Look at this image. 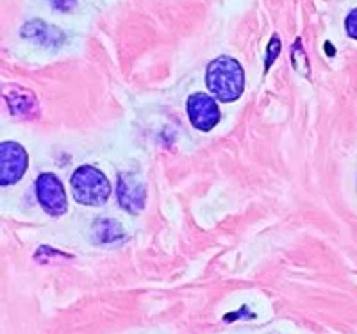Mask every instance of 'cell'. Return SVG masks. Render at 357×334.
Masks as SVG:
<instances>
[{
	"label": "cell",
	"mask_w": 357,
	"mask_h": 334,
	"mask_svg": "<svg viewBox=\"0 0 357 334\" xmlns=\"http://www.w3.org/2000/svg\"><path fill=\"white\" fill-rule=\"evenodd\" d=\"M27 152L15 142L0 143V184L13 186L17 184L27 172Z\"/></svg>",
	"instance_id": "3957f363"
},
{
	"label": "cell",
	"mask_w": 357,
	"mask_h": 334,
	"mask_svg": "<svg viewBox=\"0 0 357 334\" xmlns=\"http://www.w3.org/2000/svg\"><path fill=\"white\" fill-rule=\"evenodd\" d=\"M36 197L41 208L52 216L65 215L68 209L66 192L59 177L54 174H41L36 179Z\"/></svg>",
	"instance_id": "277c9868"
},
{
	"label": "cell",
	"mask_w": 357,
	"mask_h": 334,
	"mask_svg": "<svg viewBox=\"0 0 357 334\" xmlns=\"http://www.w3.org/2000/svg\"><path fill=\"white\" fill-rule=\"evenodd\" d=\"M6 100L11 113L18 119H33L38 114V100L31 90L20 86H9L6 90Z\"/></svg>",
	"instance_id": "52a82bcc"
},
{
	"label": "cell",
	"mask_w": 357,
	"mask_h": 334,
	"mask_svg": "<svg viewBox=\"0 0 357 334\" xmlns=\"http://www.w3.org/2000/svg\"><path fill=\"white\" fill-rule=\"evenodd\" d=\"M186 107L191 126L199 130H204V132L215 129L222 119L218 104L211 95L193 93L188 98Z\"/></svg>",
	"instance_id": "5b68a950"
},
{
	"label": "cell",
	"mask_w": 357,
	"mask_h": 334,
	"mask_svg": "<svg viewBox=\"0 0 357 334\" xmlns=\"http://www.w3.org/2000/svg\"><path fill=\"white\" fill-rule=\"evenodd\" d=\"M345 29H347V34L354 40H357V8L352 9L349 13V17L345 20Z\"/></svg>",
	"instance_id": "ba28073f"
},
{
	"label": "cell",
	"mask_w": 357,
	"mask_h": 334,
	"mask_svg": "<svg viewBox=\"0 0 357 334\" xmlns=\"http://www.w3.org/2000/svg\"><path fill=\"white\" fill-rule=\"evenodd\" d=\"M75 2H77V0H52L54 8H56L57 11H70V9L75 6Z\"/></svg>",
	"instance_id": "30bf717a"
},
{
	"label": "cell",
	"mask_w": 357,
	"mask_h": 334,
	"mask_svg": "<svg viewBox=\"0 0 357 334\" xmlns=\"http://www.w3.org/2000/svg\"><path fill=\"white\" fill-rule=\"evenodd\" d=\"M206 84L218 100L234 103L245 90V72L234 57H216L207 65Z\"/></svg>",
	"instance_id": "6da1fadb"
},
{
	"label": "cell",
	"mask_w": 357,
	"mask_h": 334,
	"mask_svg": "<svg viewBox=\"0 0 357 334\" xmlns=\"http://www.w3.org/2000/svg\"><path fill=\"white\" fill-rule=\"evenodd\" d=\"M73 199L82 206H102L111 197V184L107 177L91 165H82L72 174Z\"/></svg>",
	"instance_id": "7a4b0ae2"
},
{
	"label": "cell",
	"mask_w": 357,
	"mask_h": 334,
	"mask_svg": "<svg viewBox=\"0 0 357 334\" xmlns=\"http://www.w3.org/2000/svg\"><path fill=\"white\" fill-rule=\"evenodd\" d=\"M280 52V41L279 38L273 36L272 41H270V45H268V59H266V68L273 63V59H275L277 56H279Z\"/></svg>",
	"instance_id": "9c48e42d"
},
{
	"label": "cell",
	"mask_w": 357,
	"mask_h": 334,
	"mask_svg": "<svg viewBox=\"0 0 357 334\" xmlns=\"http://www.w3.org/2000/svg\"><path fill=\"white\" fill-rule=\"evenodd\" d=\"M145 183L136 174H120L118 177V202L127 213H139L145 206Z\"/></svg>",
	"instance_id": "8992f818"
}]
</instances>
